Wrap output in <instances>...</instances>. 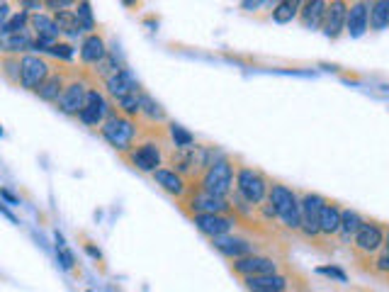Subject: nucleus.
<instances>
[{
  "label": "nucleus",
  "instance_id": "47",
  "mask_svg": "<svg viewBox=\"0 0 389 292\" xmlns=\"http://www.w3.org/2000/svg\"><path fill=\"white\" fill-rule=\"evenodd\" d=\"M382 249H387L389 251V229H384V246Z\"/></svg>",
  "mask_w": 389,
  "mask_h": 292
},
{
  "label": "nucleus",
  "instance_id": "27",
  "mask_svg": "<svg viewBox=\"0 0 389 292\" xmlns=\"http://www.w3.org/2000/svg\"><path fill=\"white\" fill-rule=\"evenodd\" d=\"M360 224H363V217L355 210H343L341 212V229H338V236L343 241H353V236L358 234Z\"/></svg>",
  "mask_w": 389,
  "mask_h": 292
},
{
  "label": "nucleus",
  "instance_id": "2",
  "mask_svg": "<svg viewBox=\"0 0 389 292\" xmlns=\"http://www.w3.org/2000/svg\"><path fill=\"white\" fill-rule=\"evenodd\" d=\"M270 180L261 171L251 166H236L234 168V193L248 202L251 207H261L268 200Z\"/></svg>",
  "mask_w": 389,
  "mask_h": 292
},
{
  "label": "nucleus",
  "instance_id": "31",
  "mask_svg": "<svg viewBox=\"0 0 389 292\" xmlns=\"http://www.w3.org/2000/svg\"><path fill=\"white\" fill-rule=\"evenodd\" d=\"M122 61H119V57L114 52H108L105 54V59L100 64H97L95 68H92V71H95V76H100V78H105V81H108V78H112V76H117L119 71H122Z\"/></svg>",
  "mask_w": 389,
  "mask_h": 292
},
{
  "label": "nucleus",
  "instance_id": "33",
  "mask_svg": "<svg viewBox=\"0 0 389 292\" xmlns=\"http://www.w3.org/2000/svg\"><path fill=\"white\" fill-rule=\"evenodd\" d=\"M139 100H141V90H137V93H132V95L117 100V113H122L124 117L134 119L139 115Z\"/></svg>",
  "mask_w": 389,
  "mask_h": 292
},
{
  "label": "nucleus",
  "instance_id": "34",
  "mask_svg": "<svg viewBox=\"0 0 389 292\" xmlns=\"http://www.w3.org/2000/svg\"><path fill=\"white\" fill-rule=\"evenodd\" d=\"M73 12H76L78 22H81V30L88 32V35H92V32H95V20H92L90 6H88V3H76V10Z\"/></svg>",
  "mask_w": 389,
  "mask_h": 292
},
{
  "label": "nucleus",
  "instance_id": "35",
  "mask_svg": "<svg viewBox=\"0 0 389 292\" xmlns=\"http://www.w3.org/2000/svg\"><path fill=\"white\" fill-rule=\"evenodd\" d=\"M168 134L178 149H185V146H192L194 144V137L188 132V129L180 127V124H168Z\"/></svg>",
  "mask_w": 389,
  "mask_h": 292
},
{
  "label": "nucleus",
  "instance_id": "32",
  "mask_svg": "<svg viewBox=\"0 0 389 292\" xmlns=\"http://www.w3.org/2000/svg\"><path fill=\"white\" fill-rule=\"evenodd\" d=\"M139 115H143V117L151 119V122H161V119H166L163 108H161L151 95H146V93H141V100H139Z\"/></svg>",
  "mask_w": 389,
  "mask_h": 292
},
{
  "label": "nucleus",
  "instance_id": "21",
  "mask_svg": "<svg viewBox=\"0 0 389 292\" xmlns=\"http://www.w3.org/2000/svg\"><path fill=\"white\" fill-rule=\"evenodd\" d=\"M243 285L251 292H282L290 285V278L282 275V273H272V275L243 278Z\"/></svg>",
  "mask_w": 389,
  "mask_h": 292
},
{
  "label": "nucleus",
  "instance_id": "39",
  "mask_svg": "<svg viewBox=\"0 0 389 292\" xmlns=\"http://www.w3.org/2000/svg\"><path fill=\"white\" fill-rule=\"evenodd\" d=\"M44 8H49V10H54V12H61V10H68V8H76V3H71V0H46Z\"/></svg>",
  "mask_w": 389,
  "mask_h": 292
},
{
  "label": "nucleus",
  "instance_id": "24",
  "mask_svg": "<svg viewBox=\"0 0 389 292\" xmlns=\"http://www.w3.org/2000/svg\"><path fill=\"white\" fill-rule=\"evenodd\" d=\"M326 6L328 3H323V0H309V3H302V8H299V22H302V27H307V30H321L323 25V17H326Z\"/></svg>",
  "mask_w": 389,
  "mask_h": 292
},
{
  "label": "nucleus",
  "instance_id": "23",
  "mask_svg": "<svg viewBox=\"0 0 389 292\" xmlns=\"http://www.w3.org/2000/svg\"><path fill=\"white\" fill-rule=\"evenodd\" d=\"M341 212L343 207H338L336 202H323L321 217H319V231H321V239H331L341 229Z\"/></svg>",
  "mask_w": 389,
  "mask_h": 292
},
{
  "label": "nucleus",
  "instance_id": "14",
  "mask_svg": "<svg viewBox=\"0 0 389 292\" xmlns=\"http://www.w3.org/2000/svg\"><path fill=\"white\" fill-rule=\"evenodd\" d=\"M192 222L205 236L217 239V236L229 234V231L239 224V217H236L234 212H231V215H194Z\"/></svg>",
  "mask_w": 389,
  "mask_h": 292
},
{
  "label": "nucleus",
  "instance_id": "22",
  "mask_svg": "<svg viewBox=\"0 0 389 292\" xmlns=\"http://www.w3.org/2000/svg\"><path fill=\"white\" fill-rule=\"evenodd\" d=\"M66 86H68L66 71H52L49 78H46L34 93L44 100V103H59V97H61V93L66 90Z\"/></svg>",
  "mask_w": 389,
  "mask_h": 292
},
{
  "label": "nucleus",
  "instance_id": "16",
  "mask_svg": "<svg viewBox=\"0 0 389 292\" xmlns=\"http://www.w3.org/2000/svg\"><path fill=\"white\" fill-rule=\"evenodd\" d=\"M212 246H215L221 256L231 258V261H239V258H246L256 253V244H251V241H246V239H236V236H229V234L212 239Z\"/></svg>",
  "mask_w": 389,
  "mask_h": 292
},
{
  "label": "nucleus",
  "instance_id": "26",
  "mask_svg": "<svg viewBox=\"0 0 389 292\" xmlns=\"http://www.w3.org/2000/svg\"><path fill=\"white\" fill-rule=\"evenodd\" d=\"M20 59L15 54H0V76L6 78L12 86H20L22 83V71H20Z\"/></svg>",
  "mask_w": 389,
  "mask_h": 292
},
{
  "label": "nucleus",
  "instance_id": "38",
  "mask_svg": "<svg viewBox=\"0 0 389 292\" xmlns=\"http://www.w3.org/2000/svg\"><path fill=\"white\" fill-rule=\"evenodd\" d=\"M375 271L379 273V275H389V251L387 249H379V253L375 256Z\"/></svg>",
  "mask_w": 389,
  "mask_h": 292
},
{
  "label": "nucleus",
  "instance_id": "6",
  "mask_svg": "<svg viewBox=\"0 0 389 292\" xmlns=\"http://www.w3.org/2000/svg\"><path fill=\"white\" fill-rule=\"evenodd\" d=\"M180 207H183V212H188L190 217H194V215H231V212H234V207H231L229 200L205 193V190L197 188V185H190V190L185 193L183 200H180Z\"/></svg>",
  "mask_w": 389,
  "mask_h": 292
},
{
  "label": "nucleus",
  "instance_id": "9",
  "mask_svg": "<svg viewBox=\"0 0 389 292\" xmlns=\"http://www.w3.org/2000/svg\"><path fill=\"white\" fill-rule=\"evenodd\" d=\"M384 246V226L379 222L363 220L358 234L353 236V251L363 258H372Z\"/></svg>",
  "mask_w": 389,
  "mask_h": 292
},
{
  "label": "nucleus",
  "instance_id": "36",
  "mask_svg": "<svg viewBox=\"0 0 389 292\" xmlns=\"http://www.w3.org/2000/svg\"><path fill=\"white\" fill-rule=\"evenodd\" d=\"M27 22H30L27 12L25 10H17V12H12V17L6 22V27H3L0 32H3V35H15V32L27 30Z\"/></svg>",
  "mask_w": 389,
  "mask_h": 292
},
{
  "label": "nucleus",
  "instance_id": "15",
  "mask_svg": "<svg viewBox=\"0 0 389 292\" xmlns=\"http://www.w3.org/2000/svg\"><path fill=\"white\" fill-rule=\"evenodd\" d=\"M346 17H348V3L343 0H333L326 6V17H323V35L328 39H338L346 32Z\"/></svg>",
  "mask_w": 389,
  "mask_h": 292
},
{
  "label": "nucleus",
  "instance_id": "29",
  "mask_svg": "<svg viewBox=\"0 0 389 292\" xmlns=\"http://www.w3.org/2000/svg\"><path fill=\"white\" fill-rule=\"evenodd\" d=\"M299 8H302V3H297V0L275 3V8H272V20H275L277 25H287V22H292L299 15Z\"/></svg>",
  "mask_w": 389,
  "mask_h": 292
},
{
  "label": "nucleus",
  "instance_id": "11",
  "mask_svg": "<svg viewBox=\"0 0 389 292\" xmlns=\"http://www.w3.org/2000/svg\"><path fill=\"white\" fill-rule=\"evenodd\" d=\"M231 271L241 278H258V275H272V273H280V263L275 258L268 256H246L239 258V261H231Z\"/></svg>",
  "mask_w": 389,
  "mask_h": 292
},
{
  "label": "nucleus",
  "instance_id": "20",
  "mask_svg": "<svg viewBox=\"0 0 389 292\" xmlns=\"http://www.w3.org/2000/svg\"><path fill=\"white\" fill-rule=\"evenodd\" d=\"M105 88H108V95H112L114 100H122V97L141 90L139 83H137V78H134V73L129 71V68H122L117 76L108 78V81H105Z\"/></svg>",
  "mask_w": 389,
  "mask_h": 292
},
{
  "label": "nucleus",
  "instance_id": "44",
  "mask_svg": "<svg viewBox=\"0 0 389 292\" xmlns=\"http://www.w3.org/2000/svg\"><path fill=\"white\" fill-rule=\"evenodd\" d=\"M0 195H3V197H6V200H10L12 205H17V197L15 195L10 193V190H6V188H0Z\"/></svg>",
  "mask_w": 389,
  "mask_h": 292
},
{
  "label": "nucleus",
  "instance_id": "41",
  "mask_svg": "<svg viewBox=\"0 0 389 292\" xmlns=\"http://www.w3.org/2000/svg\"><path fill=\"white\" fill-rule=\"evenodd\" d=\"M59 261H61V266L66 268V271H71L73 263H76V261H73V253L68 251L66 246H59Z\"/></svg>",
  "mask_w": 389,
  "mask_h": 292
},
{
  "label": "nucleus",
  "instance_id": "12",
  "mask_svg": "<svg viewBox=\"0 0 389 292\" xmlns=\"http://www.w3.org/2000/svg\"><path fill=\"white\" fill-rule=\"evenodd\" d=\"M110 113H112V108L108 105L103 93L97 90V88H88L86 108L81 110L78 119H81L83 124H90V127H103V122L108 119Z\"/></svg>",
  "mask_w": 389,
  "mask_h": 292
},
{
  "label": "nucleus",
  "instance_id": "13",
  "mask_svg": "<svg viewBox=\"0 0 389 292\" xmlns=\"http://www.w3.org/2000/svg\"><path fill=\"white\" fill-rule=\"evenodd\" d=\"M86 97H88V83L83 78H71L66 86V90L59 97V110L63 115H71V117H78L81 110L86 108Z\"/></svg>",
  "mask_w": 389,
  "mask_h": 292
},
{
  "label": "nucleus",
  "instance_id": "48",
  "mask_svg": "<svg viewBox=\"0 0 389 292\" xmlns=\"http://www.w3.org/2000/svg\"><path fill=\"white\" fill-rule=\"evenodd\" d=\"M0 52H3V32H0Z\"/></svg>",
  "mask_w": 389,
  "mask_h": 292
},
{
  "label": "nucleus",
  "instance_id": "19",
  "mask_svg": "<svg viewBox=\"0 0 389 292\" xmlns=\"http://www.w3.org/2000/svg\"><path fill=\"white\" fill-rule=\"evenodd\" d=\"M370 27V3H350L346 17V32L350 37H363Z\"/></svg>",
  "mask_w": 389,
  "mask_h": 292
},
{
  "label": "nucleus",
  "instance_id": "7",
  "mask_svg": "<svg viewBox=\"0 0 389 292\" xmlns=\"http://www.w3.org/2000/svg\"><path fill=\"white\" fill-rule=\"evenodd\" d=\"M127 164H132L134 168L143 171V173H156L163 166V149L159 142H141L137 146H132V151L122 156Z\"/></svg>",
  "mask_w": 389,
  "mask_h": 292
},
{
  "label": "nucleus",
  "instance_id": "18",
  "mask_svg": "<svg viewBox=\"0 0 389 292\" xmlns=\"http://www.w3.org/2000/svg\"><path fill=\"white\" fill-rule=\"evenodd\" d=\"M151 175H154V180H156V185H159V188H163L166 193L173 195V197H180V200H183L185 193L190 190L188 180H185L183 175L175 173L173 168H163V166H161V168L156 171V173H151Z\"/></svg>",
  "mask_w": 389,
  "mask_h": 292
},
{
  "label": "nucleus",
  "instance_id": "37",
  "mask_svg": "<svg viewBox=\"0 0 389 292\" xmlns=\"http://www.w3.org/2000/svg\"><path fill=\"white\" fill-rule=\"evenodd\" d=\"M44 54H49V57H54V59H63V61H71V59H73V46L68 44V41H57V44L49 46Z\"/></svg>",
  "mask_w": 389,
  "mask_h": 292
},
{
  "label": "nucleus",
  "instance_id": "3",
  "mask_svg": "<svg viewBox=\"0 0 389 292\" xmlns=\"http://www.w3.org/2000/svg\"><path fill=\"white\" fill-rule=\"evenodd\" d=\"M268 202L275 210L277 220L292 231H299L302 226V210H299V195L292 188L282 183H270V190H268Z\"/></svg>",
  "mask_w": 389,
  "mask_h": 292
},
{
  "label": "nucleus",
  "instance_id": "4",
  "mask_svg": "<svg viewBox=\"0 0 389 292\" xmlns=\"http://www.w3.org/2000/svg\"><path fill=\"white\" fill-rule=\"evenodd\" d=\"M100 132H103V137L108 139L110 146H114V149L124 156L127 151H132L139 129H137V122H134V119L124 117L122 113L112 110V113L108 115V119L103 122V127H100Z\"/></svg>",
  "mask_w": 389,
  "mask_h": 292
},
{
  "label": "nucleus",
  "instance_id": "43",
  "mask_svg": "<svg viewBox=\"0 0 389 292\" xmlns=\"http://www.w3.org/2000/svg\"><path fill=\"white\" fill-rule=\"evenodd\" d=\"M20 8H30V10L34 12H41V8H44V3H37V0H22Z\"/></svg>",
  "mask_w": 389,
  "mask_h": 292
},
{
  "label": "nucleus",
  "instance_id": "17",
  "mask_svg": "<svg viewBox=\"0 0 389 292\" xmlns=\"http://www.w3.org/2000/svg\"><path fill=\"white\" fill-rule=\"evenodd\" d=\"M108 44H105V37L100 35V32H92V35H86L81 41V49H78V54H81V61L86 64V66H97V64L103 61L105 54H108Z\"/></svg>",
  "mask_w": 389,
  "mask_h": 292
},
{
  "label": "nucleus",
  "instance_id": "30",
  "mask_svg": "<svg viewBox=\"0 0 389 292\" xmlns=\"http://www.w3.org/2000/svg\"><path fill=\"white\" fill-rule=\"evenodd\" d=\"M370 27L372 30H387L389 27V0L370 3Z\"/></svg>",
  "mask_w": 389,
  "mask_h": 292
},
{
  "label": "nucleus",
  "instance_id": "8",
  "mask_svg": "<svg viewBox=\"0 0 389 292\" xmlns=\"http://www.w3.org/2000/svg\"><path fill=\"white\" fill-rule=\"evenodd\" d=\"M323 197L319 193H302L299 195V210H302V231L309 241H319L321 239V231H319V217H321V207H323Z\"/></svg>",
  "mask_w": 389,
  "mask_h": 292
},
{
  "label": "nucleus",
  "instance_id": "46",
  "mask_svg": "<svg viewBox=\"0 0 389 292\" xmlns=\"http://www.w3.org/2000/svg\"><path fill=\"white\" fill-rule=\"evenodd\" d=\"M243 8L246 10H256V8H261V3H243Z\"/></svg>",
  "mask_w": 389,
  "mask_h": 292
},
{
  "label": "nucleus",
  "instance_id": "5",
  "mask_svg": "<svg viewBox=\"0 0 389 292\" xmlns=\"http://www.w3.org/2000/svg\"><path fill=\"white\" fill-rule=\"evenodd\" d=\"M197 188H202L205 193L217 195L229 200L234 193V164L226 156H219L210 168L205 171V175L200 178V183H194Z\"/></svg>",
  "mask_w": 389,
  "mask_h": 292
},
{
  "label": "nucleus",
  "instance_id": "10",
  "mask_svg": "<svg viewBox=\"0 0 389 292\" xmlns=\"http://www.w3.org/2000/svg\"><path fill=\"white\" fill-rule=\"evenodd\" d=\"M20 71H22L20 88L37 90V88L49 78V73H52V64L46 61V59L37 57V54H25V57L20 59Z\"/></svg>",
  "mask_w": 389,
  "mask_h": 292
},
{
  "label": "nucleus",
  "instance_id": "25",
  "mask_svg": "<svg viewBox=\"0 0 389 292\" xmlns=\"http://www.w3.org/2000/svg\"><path fill=\"white\" fill-rule=\"evenodd\" d=\"M34 49V35L30 30L15 32V35H3V52L0 54H15L20 57V52Z\"/></svg>",
  "mask_w": 389,
  "mask_h": 292
},
{
  "label": "nucleus",
  "instance_id": "28",
  "mask_svg": "<svg viewBox=\"0 0 389 292\" xmlns=\"http://www.w3.org/2000/svg\"><path fill=\"white\" fill-rule=\"evenodd\" d=\"M54 25L59 27V32L61 35H68V37H78L81 35V22H78L76 12L73 10H61V12H54Z\"/></svg>",
  "mask_w": 389,
  "mask_h": 292
},
{
  "label": "nucleus",
  "instance_id": "40",
  "mask_svg": "<svg viewBox=\"0 0 389 292\" xmlns=\"http://www.w3.org/2000/svg\"><path fill=\"white\" fill-rule=\"evenodd\" d=\"M319 273H321V275H328V278H336V280L346 282V273H343V271H341V268H333V266H321V268H319Z\"/></svg>",
  "mask_w": 389,
  "mask_h": 292
},
{
  "label": "nucleus",
  "instance_id": "49",
  "mask_svg": "<svg viewBox=\"0 0 389 292\" xmlns=\"http://www.w3.org/2000/svg\"><path fill=\"white\" fill-rule=\"evenodd\" d=\"M282 292H290V290H282Z\"/></svg>",
  "mask_w": 389,
  "mask_h": 292
},
{
  "label": "nucleus",
  "instance_id": "45",
  "mask_svg": "<svg viewBox=\"0 0 389 292\" xmlns=\"http://www.w3.org/2000/svg\"><path fill=\"white\" fill-rule=\"evenodd\" d=\"M86 251H88V253H90V256H92V258H100V251H97V249H92V246H90V244H88V246H86Z\"/></svg>",
  "mask_w": 389,
  "mask_h": 292
},
{
  "label": "nucleus",
  "instance_id": "1",
  "mask_svg": "<svg viewBox=\"0 0 389 292\" xmlns=\"http://www.w3.org/2000/svg\"><path fill=\"white\" fill-rule=\"evenodd\" d=\"M219 151L215 146H200V144H192V146H185L178 149L175 146L168 154V164L173 166V171L178 175H183L188 183H200V178L205 175V171L219 159Z\"/></svg>",
  "mask_w": 389,
  "mask_h": 292
},
{
  "label": "nucleus",
  "instance_id": "42",
  "mask_svg": "<svg viewBox=\"0 0 389 292\" xmlns=\"http://www.w3.org/2000/svg\"><path fill=\"white\" fill-rule=\"evenodd\" d=\"M12 17V6L10 3H0V30L6 27V22Z\"/></svg>",
  "mask_w": 389,
  "mask_h": 292
}]
</instances>
